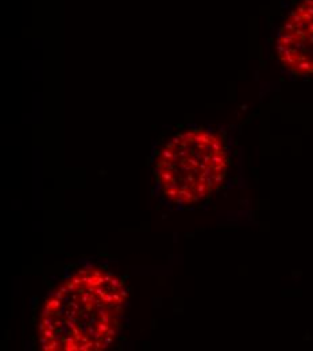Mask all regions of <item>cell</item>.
I'll list each match as a JSON object with an SVG mask.
<instances>
[{
  "instance_id": "cell-1",
  "label": "cell",
  "mask_w": 313,
  "mask_h": 351,
  "mask_svg": "<svg viewBox=\"0 0 313 351\" xmlns=\"http://www.w3.org/2000/svg\"><path fill=\"white\" fill-rule=\"evenodd\" d=\"M127 299L125 281L114 273L90 267L72 274L47 296L41 308V349H110L122 330Z\"/></svg>"
},
{
  "instance_id": "cell-2",
  "label": "cell",
  "mask_w": 313,
  "mask_h": 351,
  "mask_svg": "<svg viewBox=\"0 0 313 351\" xmlns=\"http://www.w3.org/2000/svg\"><path fill=\"white\" fill-rule=\"evenodd\" d=\"M154 172L168 202L199 204L219 191L225 181L228 156L223 139L205 129L181 132L160 150Z\"/></svg>"
},
{
  "instance_id": "cell-3",
  "label": "cell",
  "mask_w": 313,
  "mask_h": 351,
  "mask_svg": "<svg viewBox=\"0 0 313 351\" xmlns=\"http://www.w3.org/2000/svg\"><path fill=\"white\" fill-rule=\"evenodd\" d=\"M277 56L296 76H313V0L297 4L279 29Z\"/></svg>"
}]
</instances>
